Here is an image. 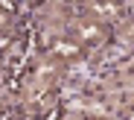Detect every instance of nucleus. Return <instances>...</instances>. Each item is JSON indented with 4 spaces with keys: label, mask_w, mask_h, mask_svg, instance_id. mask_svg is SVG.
<instances>
[{
    "label": "nucleus",
    "mask_w": 134,
    "mask_h": 120,
    "mask_svg": "<svg viewBox=\"0 0 134 120\" xmlns=\"http://www.w3.org/2000/svg\"><path fill=\"white\" fill-rule=\"evenodd\" d=\"M58 117H61V106H53L47 114H44V120H58Z\"/></svg>",
    "instance_id": "f257e3e1"
},
{
    "label": "nucleus",
    "mask_w": 134,
    "mask_h": 120,
    "mask_svg": "<svg viewBox=\"0 0 134 120\" xmlns=\"http://www.w3.org/2000/svg\"><path fill=\"white\" fill-rule=\"evenodd\" d=\"M9 44H12V38H9V35H3V38H0V50H3V47H9Z\"/></svg>",
    "instance_id": "7ed1b4c3"
},
{
    "label": "nucleus",
    "mask_w": 134,
    "mask_h": 120,
    "mask_svg": "<svg viewBox=\"0 0 134 120\" xmlns=\"http://www.w3.org/2000/svg\"><path fill=\"white\" fill-rule=\"evenodd\" d=\"M0 9H3V12H18V3H12V0H0Z\"/></svg>",
    "instance_id": "f03ea898"
}]
</instances>
